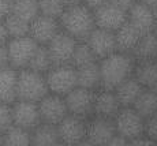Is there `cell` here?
Instances as JSON below:
<instances>
[{
    "label": "cell",
    "instance_id": "16",
    "mask_svg": "<svg viewBox=\"0 0 157 146\" xmlns=\"http://www.w3.org/2000/svg\"><path fill=\"white\" fill-rule=\"evenodd\" d=\"M93 51L94 56L98 59V62L109 55H113L117 52V45H116V36L113 32H108L104 29H98L96 27L94 32L89 36V38L85 41Z\"/></svg>",
    "mask_w": 157,
    "mask_h": 146
},
{
    "label": "cell",
    "instance_id": "45",
    "mask_svg": "<svg viewBox=\"0 0 157 146\" xmlns=\"http://www.w3.org/2000/svg\"><path fill=\"white\" fill-rule=\"evenodd\" d=\"M0 146H4V139H3V133H0Z\"/></svg>",
    "mask_w": 157,
    "mask_h": 146
},
{
    "label": "cell",
    "instance_id": "14",
    "mask_svg": "<svg viewBox=\"0 0 157 146\" xmlns=\"http://www.w3.org/2000/svg\"><path fill=\"white\" fill-rule=\"evenodd\" d=\"M115 135H117V133H116V126H115L113 119L93 116L87 120L86 139L93 142L96 146L107 145Z\"/></svg>",
    "mask_w": 157,
    "mask_h": 146
},
{
    "label": "cell",
    "instance_id": "6",
    "mask_svg": "<svg viewBox=\"0 0 157 146\" xmlns=\"http://www.w3.org/2000/svg\"><path fill=\"white\" fill-rule=\"evenodd\" d=\"M117 135L128 139L130 142L144 136L145 134V119L132 106L122 108L115 117Z\"/></svg>",
    "mask_w": 157,
    "mask_h": 146
},
{
    "label": "cell",
    "instance_id": "32",
    "mask_svg": "<svg viewBox=\"0 0 157 146\" xmlns=\"http://www.w3.org/2000/svg\"><path fill=\"white\" fill-rule=\"evenodd\" d=\"M11 126H13L11 105L0 102V133H6Z\"/></svg>",
    "mask_w": 157,
    "mask_h": 146
},
{
    "label": "cell",
    "instance_id": "27",
    "mask_svg": "<svg viewBox=\"0 0 157 146\" xmlns=\"http://www.w3.org/2000/svg\"><path fill=\"white\" fill-rule=\"evenodd\" d=\"M3 139L4 146H33L32 131L17 126H11L7 131L3 133Z\"/></svg>",
    "mask_w": 157,
    "mask_h": 146
},
{
    "label": "cell",
    "instance_id": "31",
    "mask_svg": "<svg viewBox=\"0 0 157 146\" xmlns=\"http://www.w3.org/2000/svg\"><path fill=\"white\" fill-rule=\"evenodd\" d=\"M40 6V15L51 17L55 19H60L67 6L63 0H38Z\"/></svg>",
    "mask_w": 157,
    "mask_h": 146
},
{
    "label": "cell",
    "instance_id": "2",
    "mask_svg": "<svg viewBox=\"0 0 157 146\" xmlns=\"http://www.w3.org/2000/svg\"><path fill=\"white\" fill-rule=\"evenodd\" d=\"M59 22L63 32L70 34L79 42L86 41L97 27L94 10L86 6L85 3L67 7L60 17Z\"/></svg>",
    "mask_w": 157,
    "mask_h": 146
},
{
    "label": "cell",
    "instance_id": "8",
    "mask_svg": "<svg viewBox=\"0 0 157 146\" xmlns=\"http://www.w3.org/2000/svg\"><path fill=\"white\" fill-rule=\"evenodd\" d=\"M96 26L98 29H104L108 32L116 33L124 23H127L128 14L127 10L108 2L100 7L94 8Z\"/></svg>",
    "mask_w": 157,
    "mask_h": 146
},
{
    "label": "cell",
    "instance_id": "15",
    "mask_svg": "<svg viewBox=\"0 0 157 146\" xmlns=\"http://www.w3.org/2000/svg\"><path fill=\"white\" fill-rule=\"evenodd\" d=\"M127 22L131 23L142 36L147 34V33H153L156 30L157 23L155 19V14H153V8L150 6L138 0L127 10Z\"/></svg>",
    "mask_w": 157,
    "mask_h": 146
},
{
    "label": "cell",
    "instance_id": "20",
    "mask_svg": "<svg viewBox=\"0 0 157 146\" xmlns=\"http://www.w3.org/2000/svg\"><path fill=\"white\" fill-rule=\"evenodd\" d=\"M144 90H145V87L132 77L126 82H123V83L115 90V93H116L120 105H122L123 108H128V106H134V104L137 102V100L140 98V96L142 94Z\"/></svg>",
    "mask_w": 157,
    "mask_h": 146
},
{
    "label": "cell",
    "instance_id": "30",
    "mask_svg": "<svg viewBox=\"0 0 157 146\" xmlns=\"http://www.w3.org/2000/svg\"><path fill=\"white\" fill-rule=\"evenodd\" d=\"M6 22V27H7L8 36L11 38H21V37H26L30 33V23L26 22V21L21 19V18L15 17V15L11 14Z\"/></svg>",
    "mask_w": 157,
    "mask_h": 146
},
{
    "label": "cell",
    "instance_id": "17",
    "mask_svg": "<svg viewBox=\"0 0 157 146\" xmlns=\"http://www.w3.org/2000/svg\"><path fill=\"white\" fill-rule=\"evenodd\" d=\"M123 106L120 105L115 90L98 89L94 100V116L115 119Z\"/></svg>",
    "mask_w": 157,
    "mask_h": 146
},
{
    "label": "cell",
    "instance_id": "36",
    "mask_svg": "<svg viewBox=\"0 0 157 146\" xmlns=\"http://www.w3.org/2000/svg\"><path fill=\"white\" fill-rule=\"evenodd\" d=\"M10 41V36H8L7 27H6V22L0 19V47L7 45Z\"/></svg>",
    "mask_w": 157,
    "mask_h": 146
},
{
    "label": "cell",
    "instance_id": "13",
    "mask_svg": "<svg viewBox=\"0 0 157 146\" xmlns=\"http://www.w3.org/2000/svg\"><path fill=\"white\" fill-rule=\"evenodd\" d=\"M60 32H62V27H60L59 19L45 17V15H40V17H37L30 23L29 36L38 45L47 47Z\"/></svg>",
    "mask_w": 157,
    "mask_h": 146
},
{
    "label": "cell",
    "instance_id": "18",
    "mask_svg": "<svg viewBox=\"0 0 157 146\" xmlns=\"http://www.w3.org/2000/svg\"><path fill=\"white\" fill-rule=\"evenodd\" d=\"M18 100V71L13 67L0 70V102L13 105Z\"/></svg>",
    "mask_w": 157,
    "mask_h": 146
},
{
    "label": "cell",
    "instance_id": "5",
    "mask_svg": "<svg viewBox=\"0 0 157 146\" xmlns=\"http://www.w3.org/2000/svg\"><path fill=\"white\" fill-rule=\"evenodd\" d=\"M38 47L40 45L30 36L21 38H11L7 44L10 66L17 71H22V70L29 68L30 62H32Z\"/></svg>",
    "mask_w": 157,
    "mask_h": 146
},
{
    "label": "cell",
    "instance_id": "34",
    "mask_svg": "<svg viewBox=\"0 0 157 146\" xmlns=\"http://www.w3.org/2000/svg\"><path fill=\"white\" fill-rule=\"evenodd\" d=\"M13 3L14 0H0V19L6 21L13 14Z\"/></svg>",
    "mask_w": 157,
    "mask_h": 146
},
{
    "label": "cell",
    "instance_id": "47",
    "mask_svg": "<svg viewBox=\"0 0 157 146\" xmlns=\"http://www.w3.org/2000/svg\"><path fill=\"white\" fill-rule=\"evenodd\" d=\"M152 89H153V90H155V92H156V94H157V83H156V85H155V86H153V87H152Z\"/></svg>",
    "mask_w": 157,
    "mask_h": 146
},
{
    "label": "cell",
    "instance_id": "43",
    "mask_svg": "<svg viewBox=\"0 0 157 146\" xmlns=\"http://www.w3.org/2000/svg\"><path fill=\"white\" fill-rule=\"evenodd\" d=\"M140 2H142V3H145V4L150 6V7H153L155 4H157V0H140Z\"/></svg>",
    "mask_w": 157,
    "mask_h": 146
},
{
    "label": "cell",
    "instance_id": "41",
    "mask_svg": "<svg viewBox=\"0 0 157 146\" xmlns=\"http://www.w3.org/2000/svg\"><path fill=\"white\" fill-rule=\"evenodd\" d=\"M64 2V4L67 6V7H70V6H77V4H82L85 0H63Z\"/></svg>",
    "mask_w": 157,
    "mask_h": 146
},
{
    "label": "cell",
    "instance_id": "38",
    "mask_svg": "<svg viewBox=\"0 0 157 146\" xmlns=\"http://www.w3.org/2000/svg\"><path fill=\"white\" fill-rule=\"evenodd\" d=\"M130 146H157L156 142L150 141L146 136H141L138 139H134V141L130 142Z\"/></svg>",
    "mask_w": 157,
    "mask_h": 146
},
{
    "label": "cell",
    "instance_id": "7",
    "mask_svg": "<svg viewBox=\"0 0 157 146\" xmlns=\"http://www.w3.org/2000/svg\"><path fill=\"white\" fill-rule=\"evenodd\" d=\"M97 90H89L85 87H75L64 97L70 115L89 120L94 116V100Z\"/></svg>",
    "mask_w": 157,
    "mask_h": 146
},
{
    "label": "cell",
    "instance_id": "44",
    "mask_svg": "<svg viewBox=\"0 0 157 146\" xmlns=\"http://www.w3.org/2000/svg\"><path fill=\"white\" fill-rule=\"evenodd\" d=\"M153 14H155V19H156V23H157V4L153 6Z\"/></svg>",
    "mask_w": 157,
    "mask_h": 146
},
{
    "label": "cell",
    "instance_id": "33",
    "mask_svg": "<svg viewBox=\"0 0 157 146\" xmlns=\"http://www.w3.org/2000/svg\"><path fill=\"white\" fill-rule=\"evenodd\" d=\"M144 136L157 144V113L145 119V134Z\"/></svg>",
    "mask_w": 157,
    "mask_h": 146
},
{
    "label": "cell",
    "instance_id": "42",
    "mask_svg": "<svg viewBox=\"0 0 157 146\" xmlns=\"http://www.w3.org/2000/svg\"><path fill=\"white\" fill-rule=\"evenodd\" d=\"M75 146H96L93 142H90L89 139H85V141H82V142H79L78 145H75Z\"/></svg>",
    "mask_w": 157,
    "mask_h": 146
},
{
    "label": "cell",
    "instance_id": "12",
    "mask_svg": "<svg viewBox=\"0 0 157 146\" xmlns=\"http://www.w3.org/2000/svg\"><path fill=\"white\" fill-rule=\"evenodd\" d=\"M78 42L79 41H77L74 37H71L70 34H67V33H64L62 30L47 45L51 57H52L53 64L55 66L71 64V60H72V56H74Z\"/></svg>",
    "mask_w": 157,
    "mask_h": 146
},
{
    "label": "cell",
    "instance_id": "48",
    "mask_svg": "<svg viewBox=\"0 0 157 146\" xmlns=\"http://www.w3.org/2000/svg\"><path fill=\"white\" fill-rule=\"evenodd\" d=\"M155 34H156V37H157V27H156V30H155Z\"/></svg>",
    "mask_w": 157,
    "mask_h": 146
},
{
    "label": "cell",
    "instance_id": "22",
    "mask_svg": "<svg viewBox=\"0 0 157 146\" xmlns=\"http://www.w3.org/2000/svg\"><path fill=\"white\" fill-rule=\"evenodd\" d=\"M131 55L135 59V62L157 60V37L155 32L144 34Z\"/></svg>",
    "mask_w": 157,
    "mask_h": 146
},
{
    "label": "cell",
    "instance_id": "3",
    "mask_svg": "<svg viewBox=\"0 0 157 146\" xmlns=\"http://www.w3.org/2000/svg\"><path fill=\"white\" fill-rule=\"evenodd\" d=\"M48 94L49 89L45 75L29 68L18 71V100L40 102Z\"/></svg>",
    "mask_w": 157,
    "mask_h": 146
},
{
    "label": "cell",
    "instance_id": "11",
    "mask_svg": "<svg viewBox=\"0 0 157 146\" xmlns=\"http://www.w3.org/2000/svg\"><path fill=\"white\" fill-rule=\"evenodd\" d=\"M38 108H40L43 123L53 124V126H57L60 121H63L70 115L64 97L52 93L45 96L38 102Z\"/></svg>",
    "mask_w": 157,
    "mask_h": 146
},
{
    "label": "cell",
    "instance_id": "10",
    "mask_svg": "<svg viewBox=\"0 0 157 146\" xmlns=\"http://www.w3.org/2000/svg\"><path fill=\"white\" fill-rule=\"evenodd\" d=\"M57 133L62 144L66 146H75L86 139L87 120L74 115H68L64 120L57 124Z\"/></svg>",
    "mask_w": 157,
    "mask_h": 146
},
{
    "label": "cell",
    "instance_id": "39",
    "mask_svg": "<svg viewBox=\"0 0 157 146\" xmlns=\"http://www.w3.org/2000/svg\"><path fill=\"white\" fill-rule=\"evenodd\" d=\"M109 2L113 3V4H116V6H119V7L124 8V10H128V8L131 7L132 4H135L138 0H109Z\"/></svg>",
    "mask_w": 157,
    "mask_h": 146
},
{
    "label": "cell",
    "instance_id": "1",
    "mask_svg": "<svg viewBox=\"0 0 157 146\" xmlns=\"http://www.w3.org/2000/svg\"><path fill=\"white\" fill-rule=\"evenodd\" d=\"M101 89L116 90L123 82L134 77L135 59L132 55L115 52L108 57L100 60Z\"/></svg>",
    "mask_w": 157,
    "mask_h": 146
},
{
    "label": "cell",
    "instance_id": "4",
    "mask_svg": "<svg viewBox=\"0 0 157 146\" xmlns=\"http://www.w3.org/2000/svg\"><path fill=\"white\" fill-rule=\"evenodd\" d=\"M49 93L66 97L70 92L78 87L77 68L71 64L53 66V68L45 75Z\"/></svg>",
    "mask_w": 157,
    "mask_h": 146
},
{
    "label": "cell",
    "instance_id": "28",
    "mask_svg": "<svg viewBox=\"0 0 157 146\" xmlns=\"http://www.w3.org/2000/svg\"><path fill=\"white\" fill-rule=\"evenodd\" d=\"M53 62H52V57L49 55V51H48L47 47L44 45H40L36 51L34 56H33L32 62H30L29 70H33L36 72H40L43 75H47L51 70L53 68Z\"/></svg>",
    "mask_w": 157,
    "mask_h": 146
},
{
    "label": "cell",
    "instance_id": "35",
    "mask_svg": "<svg viewBox=\"0 0 157 146\" xmlns=\"http://www.w3.org/2000/svg\"><path fill=\"white\" fill-rule=\"evenodd\" d=\"M10 66V57H8V51H7V45L0 47V70L8 68Z\"/></svg>",
    "mask_w": 157,
    "mask_h": 146
},
{
    "label": "cell",
    "instance_id": "26",
    "mask_svg": "<svg viewBox=\"0 0 157 146\" xmlns=\"http://www.w3.org/2000/svg\"><path fill=\"white\" fill-rule=\"evenodd\" d=\"M132 108H134L144 119H147V117L156 115L157 113V94H156V92L153 89H145Z\"/></svg>",
    "mask_w": 157,
    "mask_h": 146
},
{
    "label": "cell",
    "instance_id": "37",
    "mask_svg": "<svg viewBox=\"0 0 157 146\" xmlns=\"http://www.w3.org/2000/svg\"><path fill=\"white\" fill-rule=\"evenodd\" d=\"M104 146H130V141L120 135H115L113 138Z\"/></svg>",
    "mask_w": 157,
    "mask_h": 146
},
{
    "label": "cell",
    "instance_id": "9",
    "mask_svg": "<svg viewBox=\"0 0 157 146\" xmlns=\"http://www.w3.org/2000/svg\"><path fill=\"white\" fill-rule=\"evenodd\" d=\"M11 111H13V126L33 131L36 127L43 123L38 102L17 100L11 105Z\"/></svg>",
    "mask_w": 157,
    "mask_h": 146
},
{
    "label": "cell",
    "instance_id": "19",
    "mask_svg": "<svg viewBox=\"0 0 157 146\" xmlns=\"http://www.w3.org/2000/svg\"><path fill=\"white\" fill-rule=\"evenodd\" d=\"M115 36H116L117 52L128 53V55H131L134 52L135 47L138 45L141 37H142V34L128 22L124 23V25L120 27V29L115 33Z\"/></svg>",
    "mask_w": 157,
    "mask_h": 146
},
{
    "label": "cell",
    "instance_id": "40",
    "mask_svg": "<svg viewBox=\"0 0 157 146\" xmlns=\"http://www.w3.org/2000/svg\"><path fill=\"white\" fill-rule=\"evenodd\" d=\"M109 0H85V4L86 6H89L90 8H97V7H100V6H102V4H105V3H108Z\"/></svg>",
    "mask_w": 157,
    "mask_h": 146
},
{
    "label": "cell",
    "instance_id": "25",
    "mask_svg": "<svg viewBox=\"0 0 157 146\" xmlns=\"http://www.w3.org/2000/svg\"><path fill=\"white\" fill-rule=\"evenodd\" d=\"M13 15L32 23L37 17H40L38 0H14Z\"/></svg>",
    "mask_w": 157,
    "mask_h": 146
},
{
    "label": "cell",
    "instance_id": "23",
    "mask_svg": "<svg viewBox=\"0 0 157 146\" xmlns=\"http://www.w3.org/2000/svg\"><path fill=\"white\" fill-rule=\"evenodd\" d=\"M134 78L145 89H152L157 83V60L137 62L134 70Z\"/></svg>",
    "mask_w": 157,
    "mask_h": 146
},
{
    "label": "cell",
    "instance_id": "24",
    "mask_svg": "<svg viewBox=\"0 0 157 146\" xmlns=\"http://www.w3.org/2000/svg\"><path fill=\"white\" fill-rule=\"evenodd\" d=\"M32 142L33 146H53L59 139V133H57V126L48 123H41L38 127H36L32 131Z\"/></svg>",
    "mask_w": 157,
    "mask_h": 146
},
{
    "label": "cell",
    "instance_id": "21",
    "mask_svg": "<svg viewBox=\"0 0 157 146\" xmlns=\"http://www.w3.org/2000/svg\"><path fill=\"white\" fill-rule=\"evenodd\" d=\"M77 74H78V86L85 87V89L89 90L101 89V72L98 62L77 68Z\"/></svg>",
    "mask_w": 157,
    "mask_h": 146
},
{
    "label": "cell",
    "instance_id": "29",
    "mask_svg": "<svg viewBox=\"0 0 157 146\" xmlns=\"http://www.w3.org/2000/svg\"><path fill=\"white\" fill-rule=\"evenodd\" d=\"M96 62H98V59L94 56V53L90 49L89 45L85 41L78 42L77 48H75L74 56H72V60H71V66H74L75 68H81V67L89 66Z\"/></svg>",
    "mask_w": 157,
    "mask_h": 146
},
{
    "label": "cell",
    "instance_id": "46",
    "mask_svg": "<svg viewBox=\"0 0 157 146\" xmlns=\"http://www.w3.org/2000/svg\"><path fill=\"white\" fill-rule=\"evenodd\" d=\"M53 146H66L64 144H62V142H57V144L56 145H53Z\"/></svg>",
    "mask_w": 157,
    "mask_h": 146
}]
</instances>
